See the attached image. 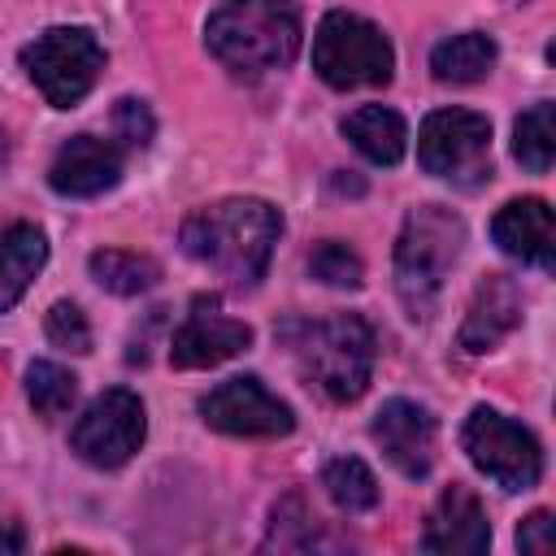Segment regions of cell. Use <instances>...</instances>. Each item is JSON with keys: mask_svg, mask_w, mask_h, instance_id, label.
<instances>
[{"mask_svg": "<svg viewBox=\"0 0 556 556\" xmlns=\"http://www.w3.org/2000/svg\"><path fill=\"white\" fill-rule=\"evenodd\" d=\"M282 235V213L261 195H230L195 208L182 222V252L235 287H256L269 269V256Z\"/></svg>", "mask_w": 556, "mask_h": 556, "instance_id": "1", "label": "cell"}, {"mask_svg": "<svg viewBox=\"0 0 556 556\" xmlns=\"http://www.w3.org/2000/svg\"><path fill=\"white\" fill-rule=\"evenodd\" d=\"M282 339L295 356V369L326 400L348 404L369 387L378 339L361 313H334L321 321H287Z\"/></svg>", "mask_w": 556, "mask_h": 556, "instance_id": "2", "label": "cell"}, {"mask_svg": "<svg viewBox=\"0 0 556 556\" xmlns=\"http://www.w3.org/2000/svg\"><path fill=\"white\" fill-rule=\"evenodd\" d=\"M208 52L235 74H269L300 52V13L291 0H222L204 22Z\"/></svg>", "mask_w": 556, "mask_h": 556, "instance_id": "3", "label": "cell"}, {"mask_svg": "<svg viewBox=\"0 0 556 556\" xmlns=\"http://www.w3.org/2000/svg\"><path fill=\"white\" fill-rule=\"evenodd\" d=\"M460 243L465 222L443 204H421L404 217V230L395 239V291L413 321H426L434 313Z\"/></svg>", "mask_w": 556, "mask_h": 556, "instance_id": "4", "label": "cell"}, {"mask_svg": "<svg viewBox=\"0 0 556 556\" xmlns=\"http://www.w3.org/2000/svg\"><path fill=\"white\" fill-rule=\"evenodd\" d=\"M313 70L326 87H339V91L382 87L395 74V48L369 17L330 9L313 35Z\"/></svg>", "mask_w": 556, "mask_h": 556, "instance_id": "5", "label": "cell"}, {"mask_svg": "<svg viewBox=\"0 0 556 556\" xmlns=\"http://www.w3.org/2000/svg\"><path fill=\"white\" fill-rule=\"evenodd\" d=\"M30 83L52 109H74L104 70V48L87 26H48L22 48Z\"/></svg>", "mask_w": 556, "mask_h": 556, "instance_id": "6", "label": "cell"}, {"mask_svg": "<svg viewBox=\"0 0 556 556\" xmlns=\"http://www.w3.org/2000/svg\"><path fill=\"white\" fill-rule=\"evenodd\" d=\"M460 443H465L473 469L486 473L500 491H530L543 478V447H539V439L521 421L504 417L500 408L478 404L465 417V426H460Z\"/></svg>", "mask_w": 556, "mask_h": 556, "instance_id": "7", "label": "cell"}, {"mask_svg": "<svg viewBox=\"0 0 556 556\" xmlns=\"http://www.w3.org/2000/svg\"><path fill=\"white\" fill-rule=\"evenodd\" d=\"M417 161L447 182H482L491 174V122L473 109H434L417 130Z\"/></svg>", "mask_w": 556, "mask_h": 556, "instance_id": "8", "label": "cell"}, {"mask_svg": "<svg viewBox=\"0 0 556 556\" xmlns=\"http://www.w3.org/2000/svg\"><path fill=\"white\" fill-rule=\"evenodd\" d=\"M143 434H148L143 400L126 387H109L74 421L70 447H74L78 460H87L96 469H117L143 447Z\"/></svg>", "mask_w": 556, "mask_h": 556, "instance_id": "9", "label": "cell"}, {"mask_svg": "<svg viewBox=\"0 0 556 556\" xmlns=\"http://www.w3.org/2000/svg\"><path fill=\"white\" fill-rule=\"evenodd\" d=\"M200 417L208 430L235 434V439H278L295 430V413L252 374L226 378L200 400Z\"/></svg>", "mask_w": 556, "mask_h": 556, "instance_id": "10", "label": "cell"}, {"mask_svg": "<svg viewBox=\"0 0 556 556\" xmlns=\"http://www.w3.org/2000/svg\"><path fill=\"white\" fill-rule=\"evenodd\" d=\"M252 348V326L222 317L217 295H200L187 313V321L169 339V365L174 369H208Z\"/></svg>", "mask_w": 556, "mask_h": 556, "instance_id": "11", "label": "cell"}, {"mask_svg": "<svg viewBox=\"0 0 556 556\" xmlns=\"http://www.w3.org/2000/svg\"><path fill=\"white\" fill-rule=\"evenodd\" d=\"M374 443L382 447V456L404 473V478H426L430 465H434V417L413 404V400H387L378 413H374V426H369Z\"/></svg>", "mask_w": 556, "mask_h": 556, "instance_id": "12", "label": "cell"}, {"mask_svg": "<svg viewBox=\"0 0 556 556\" xmlns=\"http://www.w3.org/2000/svg\"><path fill=\"white\" fill-rule=\"evenodd\" d=\"M421 547L434 556H482L491 547V521H486L482 500L469 486L452 482L426 517Z\"/></svg>", "mask_w": 556, "mask_h": 556, "instance_id": "13", "label": "cell"}, {"mask_svg": "<svg viewBox=\"0 0 556 556\" xmlns=\"http://www.w3.org/2000/svg\"><path fill=\"white\" fill-rule=\"evenodd\" d=\"M48 182L56 195L91 200L122 182V148L100 135H74L48 165Z\"/></svg>", "mask_w": 556, "mask_h": 556, "instance_id": "14", "label": "cell"}, {"mask_svg": "<svg viewBox=\"0 0 556 556\" xmlns=\"http://www.w3.org/2000/svg\"><path fill=\"white\" fill-rule=\"evenodd\" d=\"M491 239L500 243V252H508L521 265H539V269L556 265V222H552L547 200L539 195L508 200L491 217Z\"/></svg>", "mask_w": 556, "mask_h": 556, "instance_id": "15", "label": "cell"}, {"mask_svg": "<svg viewBox=\"0 0 556 556\" xmlns=\"http://www.w3.org/2000/svg\"><path fill=\"white\" fill-rule=\"evenodd\" d=\"M521 321V291L508 274H486L469 300V313L460 321V348L465 352H491L500 339H508Z\"/></svg>", "mask_w": 556, "mask_h": 556, "instance_id": "16", "label": "cell"}, {"mask_svg": "<svg viewBox=\"0 0 556 556\" xmlns=\"http://www.w3.org/2000/svg\"><path fill=\"white\" fill-rule=\"evenodd\" d=\"M48 261V239L39 226L17 222L9 230H0V313H9L26 287L35 282V274Z\"/></svg>", "mask_w": 556, "mask_h": 556, "instance_id": "17", "label": "cell"}, {"mask_svg": "<svg viewBox=\"0 0 556 556\" xmlns=\"http://www.w3.org/2000/svg\"><path fill=\"white\" fill-rule=\"evenodd\" d=\"M343 135L374 165H395L404 156V148H408V126L387 104H361L356 113H348L343 117Z\"/></svg>", "mask_w": 556, "mask_h": 556, "instance_id": "18", "label": "cell"}, {"mask_svg": "<svg viewBox=\"0 0 556 556\" xmlns=\"http://www.w3.org/2000/svg\"><path fill=\"white\" fill-rule=\"evenodd\" d=\"M500 61V48L491 35L482 30H465V35H452L443 43H434L430 52V74L439 83H478L495 70Z\"/></svg>", "mask_w": 556, "mask_h": 556, "instance_id": "19", "label": "cell"}, {"mask_svg": "<svg viewBox=\"0 0 556 556\" xmlns=\"http://www.w3.org/2000/svg\"><path fill=\"white\" fill-rule=\"evenodd\" d=\"M87 265H91V278L113 295H139L161 282V265L152 256L122 252V248H100V252H91Z\"/></svg>", "mask_w": 556, "mask_h": 556, "instance_id": "20", "label": "cell"}, {"mask_svg": "<svg viewBox=\"0 0 556 556\" xmlns=\"http://www.w3.org/2000/svg\"><path fill=\"white\" fill-rule=\"evenodd\" d=\"M321 486H326V495L343 513H369V508H378V495H382L378 491V478L369 473V465L361 456H334V460H326Z\"/></svg>", "mask_w": 556, "mask_h": 556, "instance_id": "21", "label": "cell"}, {"mask_svg": "<svg viewBox=\"0 0 556 556\" xmlns=\"http://www.w3.org/2000/svg\"><path fill=\"white\" fill-rule=\"evenodd\" d=\"M552 113L556 104L552 100H539L530 104L517 126H513V156L530 169V174H547L552 169V156H556V126H552Z\"/></svg>", "mask_w": 556, "mask_h": 556, "instance_id": "22", "label": "cell"}, {"mask_svg": "<svg viewBox=\"0 0 556 556\" xmlns=\"http://www.w3.org/2000/svg\"><path fill=\"white\" fill-rule=\"evenodd\" d=\"M26 395H30V408L43 421H56L61 413H70V404L78 395V378L65 365H56V361H30V369H26Z\"/></svg>", "mask_w": 556, "mask_h": 556, "instance_id": "23", "label": "cell"}, {"mask_svg": "<svg viewBox=\"0 0 556 556\" xmlns=\"http://www.w3.org/2000/svg\"><path fill=\"white\" fill-rule=\"evenodd\" d=\"M308 274L326 287H361L365 282V265L361 256L348 248V243H321L313 256H308Z\"/></svg>", "mask_w": 556, "mask_h": 556, "instance_id": "24", "label": "cell"}, {"mask_svg": "<svg viewBox=\"0 0 556 556\" xmlns=\"http://www.w3.org/2000/svg\"><path fill=\"white\" fill-rule=\"evenodd\" d=\"M48 339L56 343V348H65V352H91V326H87V317H83V308L74 304V300H56L52 308H48Z\"/></svg>", "mask_w": 556, "mask_h": 556, "instance_id": "25", "label": "cell"}, {"mask_svg": "<svg viewBox=\"0 0 556 556\" xmlns=\"http://www.w3.org/2000/svg\"><path fill=\"white\" fill-rule=\"evenodd\" d=\"M113 130H117L122 148H148L152 135H156V117H152V109H148L143 100L126 96V100H117V109H113Z\"/></svg>", "mask_w": 556, "mask_h": 556, "instance_id": "26", "label": "cell"}, {"mask_svg": "<svg viewBox=\"0 0 556 556\" xmlns=\"http://www.w3.org/2000/svg\"><path fill=\"white\" fill-rule=\"evenodd\" d=\"M517 547L530 552V556H547V552L556 547V521H552L547 508H534V513L521 521V530H517Z\"/></svg>", "mask_w": 556, "mask_h": 556, "instance_id": "27", "label": "cell"}, {"mask_svg": "<svg viewBox=\"0 0 556 556\" xmlns=\"http://www.w3.org/2000/svg\"><path fill=\"white\" fill-rule=\"evenodd\" d=\"M26 547V534L13 521H0V556H17Z\"/></svg>", "mask_w": 556, "mask_h": 556, "instance_id": "28", "label": "cell"}, {"mask_svg": "<svg viewBox=\"0 0 556 556\" xmlns=\"http://www.w3.org/2000/svg\"><path fill=\"white\" fill-rule=\"evenodd\" d=\"M9 161V139H4V130H0V165Z\"/></svg>", "mask_w": 556, "mask_h": 556, "instance_id": "29", "label": "cell"}]
</instances>
